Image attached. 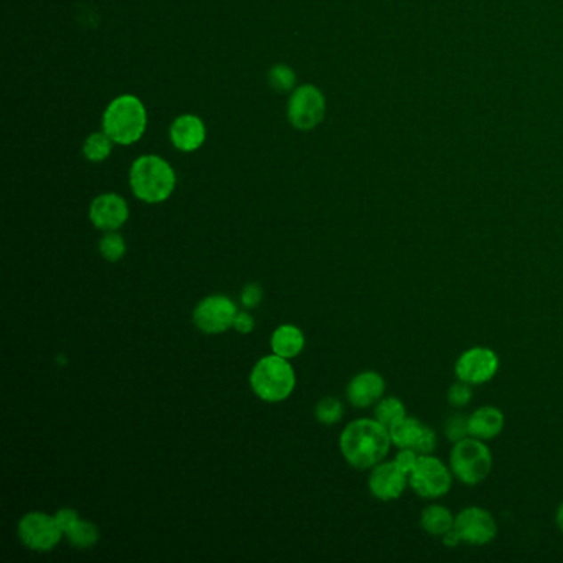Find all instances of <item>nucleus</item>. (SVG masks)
<instances>
[{
	"label": "nucleus",
	"instance_id": "nucleus-1",
	"mask_svg": "<svg viewBox=\"0 0 563 563\" xmlns=\"http://www.w3.org/2000/svg\"><path fill=\"white\" fill-rule=\"evenodd\" d=\"M339 445L350 466L357 470H368L383 461L393 443L387 426L377 420L362 418L345 426Z\"/></svg>",
	"mask_w": 563,
	"mask_h": 563
},
{
	"label": "nucleus",
	"instance_id": "nucleus-2",
	"mask_svg": "<svg viewBox=\"0 0 563 563\" xmlns=\"http://www.w3.org/2000/svg\"><path fill=\"white\" fill-rule=\"evenodd\" d=\"M175 182L173 165L154 154L141 156L129 173V184L134 196L146 204H161L173 196Z\"/></svg>",
	"mask_w": 563,
	"mask_h": 563
},
{
	"label": "nucleus",
	"instance_id": "nucleus-3",
	"mask_svg": "<svg viewBox=\"0 0 563 563\" xmlns=\"http://www.w3.org/2000/svg\"><path fill=\"white\" fill-rule=\"evenodd\" d=\"M148 127V111L133 94L113 100L103 115V131L116 144L129 146L138 142Z\"/></svg>",
	"mask_w": 563,
	"mask_h": 563
},
{
	"label": "nucleus",
	"instance_id": "nucleus-4",
	"mask_svg": "<svg viewBox=\"0 0 563 563\" xmlns=\"http://www.w3.org/2000/svg\"><path fill=\"white\" fill-rule=\"evenodd\" d=\"M449 470L466 486L483 483L493 470V453L483 439L468 437L454 443L449 454Z\"/></svg>",
	"mask_w": 563,
	"mask_h": 563
},
{
	"label": "nucleus",
	"instance_id": "nucleus-5",
	"mask_svg": "<svg viewBox=\"0 0 563 563\" xmlns=\"http://www.w3.org/2000/svg\"><path fill=\"white\" fill-rule=\"evenodd\" d=\"M250 382L260 398L266 402H281L286 400L291 391L294 390L296 377L286 358L275 354L261 358L254 366Z\"/></svg>",
	"mask_w": 563,
	"mask_h": 563
},
{
	"label": "nucleus",
	"instance_id": "nucleus-6",
	"mask_svg": "<svg viewBox=\"0 0 563 563\" xmlns=\"http://www.w3.org/2000/svg\"><path fill=\"white\" fill-rule=\"evenodd\" d=\"M408 484L420 497L438 499L448 495L453 484V472L435 456L420 454L414 471L408 476Z\"/></svg>",
	"mask_w": 563,
	"mask_h": 563
},
{
	"label": "nucleus",
	"instance_id": "nucleus-7",
	"mask_svg": "<svg viewBox=\"0 0 563 563\" xmlns=\"http://www.w3.org/2000/svg\"><path fill=\"white\" fill-rule=\"evenodd\" d=\"M326 115V98L314 84H302L291 94L287 103V119L301 131H310L321 125Z\"/></svg>",
	"mask_w": 563,
	"mask_h": 563
},
{
	"label": "nucleus",
	"instance_id": "nucleus-8",
	"mask_svg": "<svg viewBox=\"0 0 563 563\" xmlns=\"http://www.w3.org/2000/svg\"><path fill=\"white\" fill-rule=\"evenodd\" d=\"M499 370V357L489 347H471L456 360L454 372L461 382L481 385L495 379Z\"/></svg>",
	"mask_w": 563,
	"mask_h": 563
},
{
	"label": "nucleus",
	"instance_id": "nucleus-9",
	"mask_svg": "<svg viewBox=\"0 0 563 563\" xmlns=\"http://www.w3.org/2000/svg\"><path fill=\"white\" fill-rule=\"evenodd\" d=\"M454 530L458 532L462 543L487 545L497 535V524L489 511L483 507L471 506L462 509L456 516Z\"/></svg>",
	"mask_w": 563,
	"mask_h": 563
},
{
	"label": "nucleus",
	"instance_id": "nucleus-10",
	"mask_svg": "<svg viewBox=\"0 0 563 563\" xmlns=\"http://www.w3.org/2000/svg\"><path fill=\"white\" fill-rule=\"evenodd\" d=\"M61 534L57 519L44 512H30L23 516L19 524V535L23 545L36 552L52 551L61 539Z\"/></svg>",
	"mask_w": 563,
	"mask_h": 563
},
{
	"label": "nucleus",
	"instance_id": "nucleus-11",
	"mask_svg": "<svg viewBox=\"0 0 563 563\" xmlns=\"http://www.w3.org/2000/svg\"><path fill=\"white\" fill-rule=\"evenodd\" d=\"M237 306L225 296H210L202 299L194 310V322L205 334L225 333L237 318Z\"/></svg>",
	"mask_w": 563,
	"mask_h": 563
},
{
	"label": "nucleus",
	"instance_id": "nucleus-12",
	"mask_svg": "<svg viewBox=\"0 0 563 563\" xmlns=\"http://www.w3.org/2000/svg\"><path fill=\"white\" fill-rule=\"evenodd\" d=\"M408 484V474L398 468L395 461L379 462L368 478V489L379 501H395L403 495Z\"/></svg>",
	"mask_w": 563,
	"mask_h": 563
},
{
	"label": "nucleus",
	"instance_id": "nucleus-13",
	"mask_svg": "<svg viewBox=\"0 0 563 563\" xmlns=\"http://www.w3.org/2000/svg\"><path fill=\"white\" fill-rule=\"evenodd\" d=\"M129 208L126 200L117 194L98 196L90 205V220L96 229L115 231L126 223Z\"/></svg>",
	"mask_w": 563,
	"mask_h": 563
},
{
	"label": "nucleus",
	"instance_id": "nucleus-14",
	"mask_svg": "<svg viewBox=\"0 0 563 563\" xmlns=\"http://www.w3.org/2000/svg\"><path fill=\"white\" fill-rule=\"evenodd\" d=\"M205 138V125L198 116H179L171 126V141L181 152H194L202 148Z\"/></svg>",
	"mask_w": 563,
	"mask_h": 563
},
{
	"label": "nucleus",
	"instance_id": "nucleus-15",
	"mask_svg": "<svg viewBox=\"0 0 563 563\" xmlns=\"http://www.w3.org/2000/svg\"><path fill=\"white\" fill-rule=\"evenodd\" d=\"M385 391V380L377 372H362L350 380L347 398L357 408H367L379 402Z\"/></svg>",
	"mask_w": 563,
	"mask_h": 563
},
{
	"label": "nucleus",
	"instance_id": "nucleus-16",
	"mask_svg": "<svg viewBox=\"0 0 563 563\" xmlns=\"http://www.w3.org/2000/svg\"><path fill=\"white\" fill-rule=\"evenodd\" d=\"M468 423H470V437L487 441L501 435L506 420L499 408L486 405L470 414Z\"/></svg>",
	"mask_w": 563,
	"mask_h": 563
},
{
	"label": "nucleus",
	"instance_id": "nucleus-17",
	"mask_svg": "<svg viewBox=\"0 0 563 563\" xmlns=\"http://www.w3.org/2000/svg\"><path fill=\"white\" fill-rule=\"evenodd\" d=\"M454 516L451 514L448 507L433 504L423 509L422 516H420V526L425 530L426 534L435 535V537H443L445 534H448L449 530L454 527Z\"/></svg>",
	"mask_w": 563,
	"mask_h": 563
},
{
	"label": "nucleus",
	"instance_id": "nucleus-18",
	"mask_svg": "<svg viewBox=\"0 0 563 563\" xmlns=\"http://www.w3.org/2000/svg\"><path fill=\"white\" fill-rule=\"evenodd\" d=\"M271 349L277 356L293 358L304 349V334L294 326H281L271 337Z\"/></svg>",
	"mask_w": 563,
	"mask_h": 563
},
{
	"label": "nucleus",
	"instance_id": "nucleus-19",
	"mask_svg": "<svg viewBox=\"0 0 563 563\" xmlns=\"http://www.w3.org/2000/svg\"><path fill=\"white\" fill-rule=\"evenodd\" d=\"M425 426L420 420L412 418V416H405L398 423L390 428L391 443L400 449L410 448L416 451L418 441L422 438V433L425 430Z\"/></svg>",
	"mask_w": 563,
	"mask_h": 563
},
{
	"label": "nucleus",
	"instance_id": "nucleus-20",
	"mask_svg": "<svg viewBox=\"0 0 563 563\" xmlns=\"http://www.w3.org/2000/svg\"><path fill=\"white\" fill-rule=\"evenodd\" d=\"M111 150H113V139L109 138L104 131L92 133L83 144V154L90 162L106 161L111 156Z\"/></svg>",
	"mask_w": 563,
	"mask_h": 563
},
{
	"label": "nucleus",
	"instance_id": "nucleus-21",
	"mask_svg": "<svg viewBox=\"0 0 563 563\" xmlns=\"http://www.w3.org/2000/svg\"><path fill=\"white\" fill-rule=\"evenodd\" d=\"M405 416H406V408H405L402 400H398L395 397L379 400L377 406H375V420L380 422L382 425L387 426L389 430L395 423L403 420Z\"/></svg>",
	"mask_w": 563,
	"mask_h": 563
},
{
	"label": "nucleus",
	"instance_id": "nucleus-22",
	"mask_svg": "<svg viewBox=\"0 0 563 563\" xmlns=\"http://www.w3.org/2000/svg\"><path fill=\"white\" fill-rule=\"evenodd\" d=\"M67 535H68L69 542L78 549H90L100 539V532L96 529V526H92V522H88V520H81V519Z\"/></svg>",
	"mask_w": 563,
	"mask_h": 563
},
{
	"label": "nucleus",
	"instance_id": "nucleus-23",
	"mask_svg": "<svg viewBox=\"0 0 563 563\" xmlns=\"http://www.w3.org/2000/svg\"><path fill=\"white\" fill-rule=\"evenodd\" d=\"M100 252L103 254L104 260H108L111 263L119 261L126 253L125 238L119 233H115V231L106 233L101 238V242H100Z\"/></svg>",
	"mask_w": 563,
	"mask_h": 563
},
{
	"label": "nucleus",
	"instance_id": "nucleus-24",
	"mask_svg": "<svg viewBox=\"0 0 563 563\" xmlns=\"http://www.w3.org/2000/svg\"><path fill=\"white\" fill-rule=\"evenodd\" d=\"M342 414H344L342 403L339 402L337 398H333V397L324 398V400L318 403V406H316V418H318L321 423H326V425L337 423V422L342 418Z\"/></svg>",
	"mask_w": 563,
	"mask_h": 563
},
{
	"label": "nucleus",
	"instance_id": "nucleus-25",
	"mask_svg": "<svg viewBox=\"0 0 563 563\" xmlns=\"http://www.w3.org/2000/svg\"><path fill=\"white\" fill-rule=\"evenodd\" d=\"M268 80L277 92H289L296 86V73L287 65H275L269 69Z\"/></svg>",
	"mask_w": 563,
	"mask_h": 563
},
{
	"label": "nucleus",
	"instance_id": "nucleus-26",
	"mask_svg": "<svg viewBox=\"0 0 563 563\" xmlns=\"http://www.w3.org/2000/svg\"><path fill=\"white\" fill-rule=\"evenodd\" d=\"M470 416L464 414H453L445 423V433L449 441L458 443L470 437Z\"/></svg>",
	"mask_w": 563,
	"mask_h": 563
},
{
	"label": "nucleus",
	"instance_id": "nucleus-27",
	"mask_svg": "<svg viewBox=\"0 0 563 563\" xmlns=\"http://www.w3.org/2000/svg\"><path fill=\"white\" fill-rule=\"evenodd\" d=\"M472 390L471 385L466 383V382H458V383H453L451 389L448 391V402L451 406L454 408H462L466 406L468 403L471 402Z\"/></svg>",
	"mask_w": 563,
	"mask_h": 563
},
{
	"label": "nucleus",
	"instance_id": "nucleus-28",
	"mask_svg": "<svg viewBox=\"0 0 563 563\" xmlns=\"http://www.w3.org/2000/svg\"><path fill=\"white\" fill-rule=\"evenodd\" d=\"M418 460H420V453H416L414 449L405 448L400 449V453H398L397 458H395V462L398 464V468H400L402 471L406 472V474L410 476V472L414 471Z\"/></svg>",
	"mask_w": 563,
	"mask_h": 563
},
{
	"label": "nucleus",
	"instance_id": "nucleus-29",
	"mask_svg": "<svg viewBox=\"0 0 563 563\" xmlns=\"http://www.w3.org/2000/svg\"><path fill=\"white\" fill-rule=\"evenodd\" d=\"M438 437L433 428L425 426L422 438L418 441V446H416V453L420 454H431L435 449H437Z\"/></svg>",
	"mask_w": 563,
	"mask_h": 563
},
{
	"label": "nucleus",
	"instance_id": "nucleus-30",
	"mask_svg": "<svg viewBox=\"0 0 563 563\" xmlns=\"http://www.w3.org/2000/svg\"><path fill=\"white\" fill-rule=\"evenodd\" d=\"M55 519H57L58 527L63 534H68L69 530L73 529L80 520L78 514L73 509H60L55 514Z\"/></svg>",
	"mask_w": 563,
	"mask_h": 563
},
{
	"label": "nucleus",
	"instance_id": "nucleus-31",
	"mask_svg": "<svg viewBox=\"0 0 563 563\" xmlns=\"http://www.w3.org/2000/svg\"><path fill=\"white\" fill-rule=\"evenodd\" d=\"M263 298V291L258 285H248L242 291V302L245 308H256Z\"/></svg>",
	"mask_w": 563,
	"mask_h": 563
},
{
	"label": "nucleus",
	"instance_id": "nucleus-32",
	"mask_svg": "<svg viewBox=\"0 0 563 563\" xmlns=\"http://www.w3.org/2000/svg\"><path fill=\"white\" fill-rule=\"evenodd\" d=\"M233 327H235L238 333H252L254 327L253 318H252L248 312H238L237 318H235V322H233Z\"/></svg>",
	"mask_w": 563,
	"mask_h": 563
},
{
	"label": "nucleus",
	"instance_id": "nucleus-33",
	"mask_svg": "<svg viewBox=\"0 0 563 563\" xmlns=\"http://www.w3.org/2000/svg\"><path fill=\"white\" fill-rule=\"evenodd\" d=\"M443 543H445L446 547H456V545L462 543V541H461L458 532L453 527V529L449 530L448 534L443 535Z\"/></svg>",
	"mask_w": 563,
	"mask_h": 563
},
{
	"label": "nucleus",
	"instance_id": "nucleus-34",
	"mask_svg": "<svg viewBox=\"0 0 563 563\" xmlns=\"http://www.w3.org/2000/svg\"><path fill=\"white\" fill-rule=\"evenodd\" d=\"M555 522H557V527L563 532V504L557 509V514H555Z\"/></svg>",
	"mask_w": 563,
	"mask_h": 563
}]
</instances>
